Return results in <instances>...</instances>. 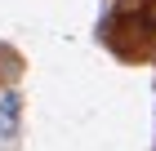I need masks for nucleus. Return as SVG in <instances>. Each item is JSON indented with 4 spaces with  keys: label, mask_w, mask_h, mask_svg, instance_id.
I'll list each match as a JSON object with an SVG mask.
<instances>
[{
    "label": "nucleus",
    "mask_w": 156,
    "mask_h": 151,
    "mask_svg": "<svg viewBox=\"0 0 156 151\" xmlns=\"http://www.w3.org/2000/svg\"><path fill=\"white\" fill-rule=\"evenodd\" d=\"M18 116H23V102H18V93H0V147H9L18 138Z\"/></svg>",
    "instance_id": "nucleus-1"
}]
</instances>
